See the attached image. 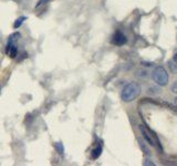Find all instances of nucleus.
Listing matches in <instances>:
<instances>
[{"mask_svg": "<svg viewBox=\"0 0 177 166\" xmlns=\"http://www.w3.org/2000/svg\"><path fill=\"white\" fill-rule=\"evenodd\" d=\"M27 19V17H20V18H18L15 21V23H13V28L15 29H18V28H20L21 27V24L23 23V21Z\"/></svg>", "mask_w": 177, "mask_h": 166, "instance_id": "nucleus-7", "label": "nucleus"}, {"mask_svg": "<svg viewBox=\"0 0 177 166\" xmlns=\"http://www.w3.org/2000/svg\"><path fill=\"white\" fill-rule=\"evenodd\" d=\"M112 43L115 45H123L124 43H126V37L122 32L116 31L112 38Z\"/></svg>", "mask_w": 177, "mask_h": 166, "instance_id": "nucleus-4", "label": "nucleus"}, {"mask_svg": "<svg viewBox=\"0 0 177 166\" xmlns=\"http://www.w3.org/2000/svg\"><path fill=\"white\" fill-rule=\"evenodd\" d=\"M21 37L20 33H13L9 37L8 40V45H7V48H6V53H8L10 58H16L17 57V52H18V49H17L16 45V41Z\"/></svg>", "mask_w": 177, "mask_h": 166, "instance_id": "nucleus-3", "label": "nucleus"}, {"mask_svg": "<svg viewBox=\"0 0 177 166\" xmlns=\"http://www.w3.org/2000/svg\"><path fill=\"white\" fill-rule=\"evenodd\" d=\"M172 92H174L177 94V82H175L174 84L172 85Z\"/></svg>", "mask_w": 177, "mask_h": 166, "instance_id": "nucleus-11", "label": "nucleus"}, {"mask_svg": "<svg viewBox=\"0 0 177 166\" xmlns=\"http://www.w3.org/2000/svg\"><path fill=\"white\" fill-rule=\"evenodd\" d=\"M174 103H175V104H176V105H177V98H176V99H175V101H174Z\"/></svg>", "mask_w": 177, "mask_h": 166, "instance_id": "nucleus-13", "label": "nucleus"}, {"mask_svg": "<svg viewBox=\"0 0 177 166\" xmlns=\"http://www.w3.org/2000/svg\"><path fill=\"white\" fill-rule=\"evenodd\" d=\"M169 68L172 69V71L174 72V73H177V66H174V62H169Z\"/></svg>", "mask_w": 177, "mask_h": 166, "instance_id": "nucleus-9", "label": "nucleus"}, {"mask_svg": "<svg viewBox=\"0 0 177 166\" xmlns=\"http://www.w3.org/2000/svg\"><path fill=\"white\" fill-rule=\"evenodd\" d=\"M141 131H142L143 135H144V137H145V140L147 141L148 143L151 145H155L156 144V140H155V136L153 135V133L150 132L147 129H146L144 125H141Z\"/></svg>", "mask_w": 177, "mask_h": 166, "instance_id": "nucleus-5", "label": "nucleus"}, {"mask_svg": "<svg viewBox=\"0 0 177 166\" xmlns=\"http://www.w3.org/2000/svg\"><path fill=\"white\" fill-rule=\"evenodd\" d=\"M153 80L158 85L164 87L168 82V73L163 66H157L153 71Z\"/></svg>", "mask_w": 177, "mask_h": 166, "instance_id": "nucleus-2", "label": "nucleus"}, {"mask_svg": "<svg viewBox=\"0 0 177 166\" xmlns=\"http://www.w3.org/2000/svg\"><path fill=\"white\" fill-rule=\"evenodd\" d=\"M101 153H102V146H101V145H99L98 147L94 148V150L92 151V158L96 160V158L101 155Z\"/></svg>", "mask_w": 177, "mask_h": 166, "instance_id": "nucleus-6", "label": "nucleus"}, {"mask_svg": "<svg viewBox=\"0 0 177 166\" xmlns=\"http://www.w3.org/2000/svg\"><path fill=\"white\" fill-rule=\"evenodd\" d=\"M174 61L176 62V64H177V53L175 54V57H174Z\"/></svg>", "mask_w": 177, "mask_h": 166, "instance_id": "nucleus-12", "label": "nucleus"}, {"mask_svg": "<svg viewBox=\"0 0 177 166\" xmlns=\"http://www.w3.org/2000/svg\"><path fill=\"white\" fill-rule=\"evenodd\" d=\"M141 93V87L137 83H129L122 91V100L124 102H132L137 98Z\"/></svg>", "mask_w": 177, "mask_h": 166, "instance_id": "nucleus-1", "label": "nucleus"}, {"mask_svg": "<svg viewBox=\"0 0 177 166\" xmlns=\"http://www.w3.org/2000/svg\"><path fill=\"white\" fill-rule=\"evenodd\" d=\"M56 150H57V152H58L59 154H61V155H63V154H64V146L61 142H58L56 144Z\"/></svg>", "mask_w": 177, "mask_h": 166, "instance_id": "nucleus-8", "label": "nucleus"}, {"mask_svg": "<svg viewBox=\"0 0 177 166\" xmlns=\"http://www.w3.org/2000/svg\"><path fill=\"white\" fill-rule=\"evenodd\" d=\"M49 1H50V0H39L37 3V7H39V6H41V5H44V3L49 2Z\"/></svg>", "mask_w": 177, "mask_h": 166, "instance_id": "nucleus-10", "label": "nucleus"}]
</instances>
